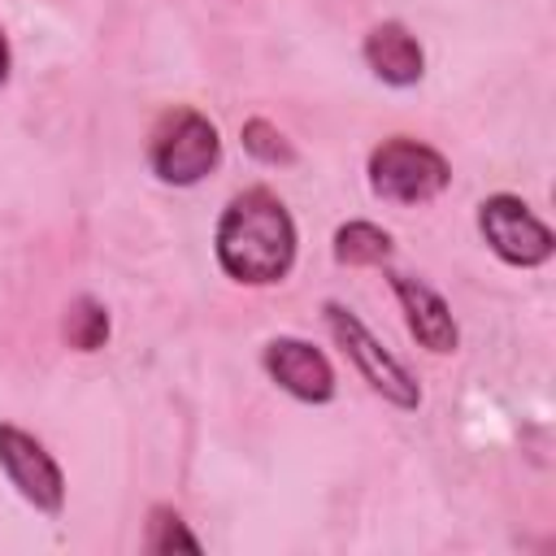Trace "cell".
I'll return each instance as SVG.
<instances>
[{
  "label": "cell",
  "mask_w": 556,
  "mask_h": 556,
  "mask_svg": "<svg viewBox=\"0 0 556 556\" xmlns=\"http://www.w3.org/2000/svg\"><path fill=\"white\" fill-rule=\"evenodd\" d=\"M295 252H300L295 222L269 187H248L226 200L213 230V256L230 282L274 287L291 274Z\"/></svg>",
  "instance_id": "6da1fadb"
},
{
  "label": "cell",
  "mask_w": 556,
  "mask_h": 556,
  "mask_svg": "<svg viewBox=\"0 0 556 556\" xmlns=\"http://www.w3.org/2000/svg\"><path fill=\"white\" fill-rule=\"evenodd\" d=\"M222 165V135L217 126L191 109L174 104L165 109L148 130V169L165 187H195Z\"/></svg>",
  "instance_id": "7a4b0ae2"
},
{
  "label": "cell",
  "mask_w": 556,
  "mask_h": 556,
  "mask_svg": "<svg viewBox=\"0 0 556 556\" xmlns=\"http://www.w3.org/2000/svg\"><path fill=\"white\" fill-rule=\"evenodd\" d=\"M365 174H369V191L387 204H430L447 191L452 182V165L439 148L413 139V135H391L382 139L369 161H365Z\"/></svg>",
  "instance_id": "3957f363"
},
{
  "label": "cell",
  "mask_w": 556,
  "mask_h": 556,
  "mask_svg": "<svg viewBox=\"0 0 556 556\" xmlns=\"http://www.w3.org/2000/svg\"><path fill=\"white\" fill-rule=\"evenodd\" d=\"M321 317H326L330 339L343 348V356H348V361L356 365V374L369 382V391H378L387 404H395V408H404V413H413V408L421 404L417 378L404 369L400 356H391V352L374 339V330H369L348 304L326 300V304H321Z\"/></svg>",
  "instance_id": "277c9868"
},
{
  "label": "cell",
  "mask_w": 556,
  "mask_h": 556,
  "mask_svg": "<svg viewBox=\"0 0 556 556\" xmlns=\"http://www.w3.org/2000/svg\"><path fill=\"white\" fill-rule=\"evenodd\" d=\"M478 230L486 248L513 269H539L556 252L552 226L513 191H495L478 204Z\"/></svg>",
  "instance_id": "5b68a950"
},
{
  "label": "cell",
  "mask_w": 556,
  "mask_h": 556,
  "mask_svg": "<svg viewBox=\"0 0 556 556\" xmlns=\"http://www.w3.org/2000/svg\"><path fill=\"white\" fill-rule=\"evenodd\" d=\"M0 469H4L9 486L35 513L61 517V508H65V473H61L56 456L13 421H0Z\"/></svg>",
  "instance_id": "8992f818"
},
{
  "label": "cell",
  "mask_w": 556,
  "mask_h": 556,
  "mask_svg": "<svg viewBox=\"0 0 556 556\" xmlns=\"http://www.w3.org/2000/svg\"><path fill=\"white\" fill-rule=\"evenodd\" d=\"M261 369L269 374V382H278L300 404H330L339 395V378H334L330 356L300 334L269 339L261 348Z\"/></svg>",
  "instance_id": "52a82bcc"
},
{
  "label": "cell",
  "mask_w": 556,
  "mask_h": 556,
  "mask_svg": "<svg viewBox=\"0 0 556 556\" xmlns=\"http://www.w3.org/2000/svg\"><path fill=\"white\" fill-rule=\"evenodd\" d=\"M387 278H391V291H395V300H400V313H404L408 334H413L426 352H434V356L456 352V348H460V330H456V317H452L447 300H443L430 282H421V278H413V274L391 269Z\"/></svg>",
  "instance_id": "ba28073f"
},
{
  "label": "cell",
  "mask_w": 556,
  "mask_h": 556,
  "mask_svg": "<svg viewBox=\"0 0 556 556\" xmlns=\"http://www.w3.org/2000/svg\"><path fill=\"white\" fill-rule=\"evenodd\" d=\"M361 56L369 65V74L387 87H417L426 78V52L417 43V35L404 22H378L365 30L361 39Z\"/></svg>",
  "instance_id": "9c48e42d"
},
{
  "label": "cell",
  "mask_w": 556,
  "mask_h": 556,
  "mask_svg": "<svg viewBox=\"0 0 556 556\" xmlns=\"http://www.w3.org/2000/svg\"><path fill=\"white\" fill-rule=\"evenodd\" d=\"M330 252H334V261L348 265V269H369V265H387V261L395 256V239H391V230H382L378 222L356 217V222H343V226L334 230Z\"/></svg>",
  "instance_id": "30bf717a"
},
{
  "label": "cell",
  "mask_w": 556,
  "mask_h": 556,
  "mask_svg": "<svg viewBox=\"0 0 556 556\" xmlns=\"http://www.w3.org/2000/svg\"><path fill=\"white\" fill-rule=\"evenodd\" d=\"M65 343L74 352H100L109 343V308L96 300V295H74L70 308H65Z\"/></svg>",
  "instance_id": "8fae6325"
},
{
  "label": "cell",
  "mask_w": 556,
  "mask_h": 556,
  "mask_svg": "<svg viewBox=\"0 0 556 556\" xmlns=\"http://www.w3.org/2000/svg\"><path fill=\"white\" fill-rule=\"evenodd\" d=\"M239 139H243V152H248L252 161H261V165L291 169V165L300 161L295 143H291V139H287L269 117H248V122L239 126Z\"/></svg>",
  "instance_id": "7c38bea8"
},
{
  "label": "cell",
  "mask_w": 556,
  "mask_h": 556,
  "mask_svg": "<svg viewBox=\"0 0 556 556\" xmlns=\"http://www.w3.org/2000/svg\"><path fill=\"white\" fill-rule=\"evenodd\" d=\"M143 547L152 556H165V552H200V539L187 530V521L178 517V508L152 504L148 508V526H143Z\"/></svg>",
  "instance_id": "4fadbf2b"
},
{
  "label": "cell",
  "mask_w": 556,
  "mask_h": 556,
  "mask_svg": "<svg viewBox=\"0 0 556 556\" xmlns=\"http://www.w3.org/2000/svg\"><path fill=\"white\" fill-rule=\"evenodd\" d=\"M9 74H13V52H9V35L0 26V87L9 83Z\"/></svg>",
  "instance_id": "5bb4252c"
}]
</instances>
